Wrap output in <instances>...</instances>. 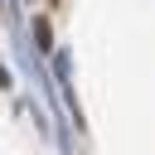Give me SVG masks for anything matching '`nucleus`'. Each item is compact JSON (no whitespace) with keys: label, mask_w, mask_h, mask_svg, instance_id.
<instances>
[{"label":"nucleus","mask_w":155,"mask_h":155,"mask_svg":"<svg viewBox=\"0 0 155 155\" xmlns=\"http://www.w3.org/2000/svg\"><path fill=\"white\" fill-rule=\"evenodd\" d=\"M0 87H10V68H0Z\"/></svg>","instance_id":"f257e3e1"}]
</instances>
